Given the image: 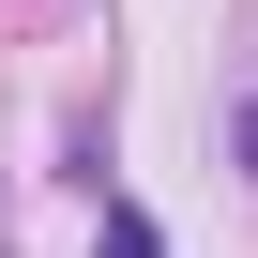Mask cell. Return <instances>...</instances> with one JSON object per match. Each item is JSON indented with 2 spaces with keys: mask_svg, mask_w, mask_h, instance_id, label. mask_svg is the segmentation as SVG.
Segmentation results:
<instances>
[{
  "mask_svg": "<svg viewBox=\"0 0 258 258\" xmlns=\"http://www.w3.org/2000/svg\"><path fill=\"white\" fill-rule=\"evenodd\" d=\"M228 152H243V182H258V91H243V106H228Z\"/></svg>",
  "mask_w": 258,
  "mask_h": 258,
  "instance_id": "obj_1",
  "label": "cell"
}]
</instances>
